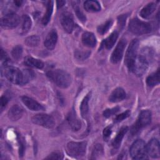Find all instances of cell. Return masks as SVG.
<instances>
[{
  "instance_id": "obj_15",
  "label": "cell",
  "mask_w": 160,
  "mask_h": 160,
  "mask_svg": "<svg viewBox=\"0 0 160 160\" xmlns=\"http://www.w3.org/2000/svg\"><path fill=\"white\" fill-rule=\"evenodd\" d=\"M21 101L27 108L32 111H43L45 109L43 106L29 97L26 96H22Z\"/></svg>"
},
{
  "instance_id": "obj_37",
  "label": "cell",
  "mask_w": 160,
  "mask_h": 160,
  "mask_svg": "<svg viewBox=\"0 0 160 160\" xmlns=\"http://www.w3.org/2000/svg\"><path fill=\"white\" fill-rule=\"evenodd\" d=\"M74 9H75V12H76V14L78 16V18L80 19L81 21L82 22H85L86 20V16L85 15L83 14V12L81 11L80 8L77 6H75L74 7Z\"/></svg>"
},
{
  "instance_id": "obj_35",
  "label": "cell",
  "mask_w": 160,
  "mask_h": 160,
  "mask_svg": "<svg viewBox=\"0 0 160 160\" xmlns=\"http://www.w3.org/2000/svg\"><path fill=\"white\" fill-rule=\"evenodd\" d=\"M119 111V107H115V108H113L112 109H107L104 111L103 115L105 118H108L110 117L111 116L116 114Z\"/></svg>"
},
{
  "instance_id": "obj_7",
  "label": "cell",
  "mask_w": 160,
  "mask_h": 160,
  "mask_svg": "<svg viewBox=\"0 0 160 160\" xmlns=\"http://www.w3.org/2000/svg\"><path fill=\"white\" fill-rule=\"evenodd\" d=\"M86 142H69L67 145L68 152L73 157H82L86 153Z\"/></svg>"
},
{
  "instance_id": "obj_31",
  "label": "cell",
  "mask_w": 160,
  "mask_h": 160,
  "mask_svg": "<svg viewBox=\"0 0 160 160\" xmlns=\"http://www.w3.org/2000/svg\"><path fill=\"white\" fill-rule=\"evenodd\" d=\"M112 24V21L111 20H108L104 24L99 26L97 29L98 33H99L100 34H105L109 30V29L111 27Z\"/></svg>"
},
{
  "instance_id": "obj_21",
  "label": "cell",
  "mask_w": 160,
  "mask_h": 160,
  "mask_svg": "<svg viewBox=\"0 0 160 160\" xmlns=\"http://www.w3.org/2000/svg\"><path fill=\"white\" fill-rule=\"evenodd\" d=\"M118 37V33L117 31H114L112 32L106 39L102 42V47H104L108 49H111L116 42Z\"/></svg>"
},
{
  "instance_id": "obj_43",
  "label": "cell",
  "mask_w": 160,
  "mask_h": 160,
  "mask_svg": "<svg viewBox=\"0 0 160 160\" xmlns=\"http://www.w3.org/2000/svg\"><path fill=\"white\" fill-rule=\"evenodd\" d=\"M14 3L16 4V6H21V4L22 3V1H14Z\"/></svg>"
},
{
  "instance_id": "obj_28",
  "label": "cell",
  "mask_w": 160,
  "mask_h": 160,
  "mask_svg": "<svg viewBox=\"0 0 160 160\" xmlns=\"http://www.w3.org/2000/svg\"><path fill=\"white\" fill-rule=\"evenodd\" d=\"M31 20L28 15H23L22 23V33L25 34L30 29L31 27Z\"/></svg>"
},
{
  "instance_id": "obj_5",
  "label": "cell",
  "mask_w": 160,
  "mask_h": 160,
  "mask_svg": "<svg viewBox=\"0 0 160 160\" xmlns=\"http://www.w3.org/2000/svg\"><path fill=\"white\" fill-rule=\"evenodd\" d=\"M148 65V61L143 56H136L131 68H129V70L136 76H141L147 70Z\"/></svg>"
},
{
  "instance_id": "obj_3",
  "label": "cell",
  "mask_w": 160,
  "mask_h": 160,
  "mask_svg": "<svg viewBox=\"0 0 160 160\" xmlns=\"http://www.w3.org/2000/svg\"><path fill=\"white\" fill-rule=\"evenodd\" d=\"M130 155L134 159H148L145 142L141 139H138L130 148Z\"/></svg>"
},
{
  "instance_id": "obj_42",
  "label": "cell",
  "mask_w": 160,
  "mask_h": 160,
  "mask_svg": "<svg viewBox=\"0 0 160 160\" xmlns=\"http://www.w3.org/2000/svg\"><path fill=\"white\" fill-rule=\"evenodd\" d=\"M57 2V6L58 8H61L62 6H63L64 5V4L66 3V2L64 1H58L56 2Z\"/></svg>"
},
{
  "instance_id": "obj_24",
  "label": "cell",
  "mask_w": 160,
  "mask_h": 160,
  "mask_svg": "<svg viewBox=\"0 0 160 160\" xmlns=\"http://www.w3.org/2000/svg\"><path fill=\"white\" fill-rule=\"evenodd\" d=\"M24 64L28 66L38 69H42L44 67V63L41 61L30 56H28L24 59Z\"/></svg>"
},
{
  "instance_id": "obj_39",
  "label": "cell",
  "mask_w": 160,
  "mask_h": 160,
  "mask_svg": "<svg viewBox=\"0 0 160 160\" xmlns=\"http://www.w3.org/2000/svg\"><path fill=\"white\" fill-rule=\"evenodd\" d=\"M63 158V155L58 153V152H52L50 154L46 159H61Z\"/></svg>"
},
{
  "instance_id": "obj_2",
  "label": "cell",
  "mask_w": 160,
  "mask_h": 160,
  "mask_svg": "<svg viewBox=\"0 0 160 160\" xmlns=\"http://www.w3.org/2000/svg\"><path fill=\"white\" fill-rule=\"evenodd\" d=\"M129 31L137 35L148 34L151 31V26L149 23L140 21L138 18L131 19L129 23Z\"/></svg>"
},
{
  "instance_id": "obj_25",
  "label": "cell",
  "mask_w": 160,
  "mask_h": 160,
  "mask_svg": "<svg viewBox=\"0 0 160 160\" xmlns=\"http://www.w3.org/2000/svg\"><path fill=\"white\" fill-rule=\"evenodd\" d=\"M159 82V69L156 72L152 73L146 79V83L149 86L152 87L157 85Z\"/></svg>"
},
{
  "instance_id": "obj_1",
  "label": "cell",
  "mask_w": 160,
  "mask_h": 160,
  "mask_svg": "<svg viewBox=\"0 0 160 160\" xmlns=\"http://www.w3.org/2000/svg\"><path fill=\"white\" fill-rule=\"evenodd\" d=\"M47 76L56 86L61 88H67L71 83L70 74L62 69H54L47 72Z\"/></svg>"
},
{
  "instance_id": "obj_11",
  "label": "cell",
  "mask_w": 160,
  "mask_h": 160,
  "mask_svg": "<svg viewBox=\"0 0 160 160\" xmlns=\"http://www.w3.org/2000/svg\"><path fill=\"white\" fill-rule=\"evenodd\" d=\"M60 21L63 29L67 32H72L74 26V23L71 13L68 11L63 12L61 15Z\"/></svg>"
},
{
  "instance_id": "obj_34",
  "label": "cell",
  "mask_w": 160,
  "mask_h": 160,
  "mask_svg": "<svg viewBox=\"0 0 160 160\" xmlns=\"http://www.w3.org/2000/svg\"><path fill=\"white\" fill-rule=\"evenodd\" d=\"M24 77V84L28 83L30 80L32 79L34 77V73L32 71L29 69H24L22 71Z\"/></svg>"
},
{
  "instance_id": "obj_30",
  "label": "cell",
  "mask_w": 160,
  "mask_h": 160,
  "mask_svg": "<svg viewBox=\"0 0 160 160\" xmlns=\"http://www.w3.org/2000/svg\"><path fill=\"white\" fill-rule=\"evenodd\" d=\"M91 54L89 51H84L82 49H77L74 52V56L76 59L80 60H84L88 58Z\"/></svg>"
},
{
  "instance_id": "obj_9",
  "label": "cell",
  "mask_w": 160,
  "mask_h": 160,
  "mask_svg": "<svg viewBox=\"0 0 160 160\" xmlns=\"http://www.w3.org/2000/svg\"><path fill=\"white\" fill-rule=\"evenodd\" d=\"M20 22L19 16L13 12L6 14L1 19V25L6 29H12L16 28Z\"/></svg>"
},
{
  "instance_id": "obj_23",
  "label": "cell",
  "mask_w": 160,
  "mask_h": 160,
  "mask_svg": "<svg viewBox=\"0 0 160 160\" xmlns=\"http://www.w3.org/2000/svg\"><path fill=\"white\" fill-rule=\"evenodd\" d=\"M84 9L91 12H98L101 10V6L99 3L96 1H86L84 3Z\"/></svg>"
},
{
  "instance_id": "obj_14",
  "label": "cell",
  "mask_w": 160,
  "mask_h": 160,
  "mask_svg": "<svg viewBox=\"0 0 160 160\" xmlns=\"http://www.w3.org/2000/svg\"><path fill=\"white\" fill-rule=\"evenodd\" d=\"M67 120L71 129L73 131H78L81 128V122L78 119L76 112L72 109L68 115Z\"/></svg>"
},
{
  "instance_id": "obj_22",
  "label": "cell",
  "mask_w": 160,
  "mask_h": 160,
  "mask_svg": "<svg viewBox=\"0 0 160 160\" xmlns=\"http://www.w3.org/2000/svg\"><path fill=\"white\" fill-rule=\"evenodd\" d=\"M156 5L154 2L148 3L140 11V16L144 19L148 18L155 11Z\"/></svg>"
},
{
  "instance_id": "obj_8",
  "label": "cell",
  "mask_w": 160,
  "mask_h": 160,
  "mask_svg": "<svg viewBox=\"0 0 160 160\" xmlns=\"http://www.w3.org/2000/svg\"><path fill=\"white\" fill-rule=\"evenodd\" d=\"M31 121L34 124L48 129H51L55 125L54 118L51 116L46 114H36L32 117Z\"/></svg>"
},
{
  "instance_id": "obj_36",
  "label": "cell",
  "mask_w": 160,
  "mask_h": 160,
  "mask_svg": "<svg viewBox=\"0 0 160 160\" xmlns=\"http://www.w3.org/2000/svg\"><path fill=\"white\" fill-rule=\"evenodd\" d=\"M130 115V111L129 110L126 111L125 112L118 115L117 116H116V118H114V122H118L120 121H122V120H124V119L127 118L128 117H129V116Z\"/></svg>"
},
{
  "instance_id": "obj_6",
  "label": "cell",
  "mask_w": 160,
  "mask_h": 160,
  "mask_svg": "<svg viewBox=\"0 0 160 160\" xmlns=\"http://www.w3.org/2000/svg\"><path fill=\"white\" fill-rule=\"evenodd\" d=\"M151 119V113L149 110H143L142 111L138 117V119L136 122L132 127L131 134L132 135L136 134L139 129L148 125Z\"/></svg>"
},
{
  "instance_id": "obj_16",
  "label": "cell",
  "mask_w": 160,
  "mask_h": 160,
  "mask_svg": "<svg viewBox=\"0 0 160 160\" xmlns=\"http://www.w3.org/2000/svg\"><path fill=\"white\" fill-rule=\"evenodd\" d=\"M58 40V34L55 29L50 31L46 36L44 41V46L48 49H53L56 44Z\"/></svg>"
},
{
  "instance_id": "obj_32",
  "label": "cell",
  "mask_w": 160,
  "mask_h": 160,
  "mask_svg": "<svg viewBox=\"0 0 160 160\" xmlns=\"http://www.w3.org/2000/svg\"><path fill=\"white\" fill-rule=\"evenodd\" d=\"M103 154V148L101 144H97L94 146L92 152V158L96 159Z\"/></svg>"
},
{
  "instance_id": "obj_17",
  "label": "cell",
  "mask_w": 160,
  "mask_h": 160,
  "mask_svg": "<svg viewBox=\"0 0 160 160\" xmlns=\"http://www.w3.org/2000/svg\"><path fill=\"white\" fill-rule=\"evenodd\" d=\"M22 114L23 109L18 104L13 105L8 111V117L13 121L19 119L22 117Z\"/></svg>"
},
{
  "instance_id": "obj_27",
  "label": "cell",
  "mask_w": 160,
  "mask_h": 160,
  "mask_svg": "<svg viewBox=\"0 0 160 160\" xmlns=\"http://www.w3.org/2000/svg\"><path fill=\"white\" fill-rule=\"evenodd\" d=\"M90 98V94H87L85 98L83 99L81 103L80 106V110H81V115L83 118H85L89 110V106H88V102Z\"/></svg>"
},
{
  "instance_id": "obj_33",
  "label": "cell",
  "mask_w": 160,
  "mask_h": 160,
  "mask_svg": "<svg viewBox=\"0 0 160 160\" xmlns=\"http://www.w3.org/2000/svg\"><path fill=\"white\" fill-rule=\"evenodd\" d=\"M22 48L19 45L15 46L12 49L11 52V55L12 58L16 60L19 59L22 56Z\"/></svg>"
},
{
  "instance_id": "obj_12",
  "label": "cell",
  "mask_w": 160,
  "mask_h": 160,
  "mask_svg": "<svg viewBox=\"0 0 160 160\" xmlns=\"http://www.w3.org/2000/svg\"><path fill=\"white\" fill-rule=\"evenodd\" d=\"M126 45V41L125 39H122L118 42L115 49L113 51L111 57V61L112 63H118L121 60Z\"/></svg>"
},
{
  "instance_id": "obj_10",
  "label": "cell",
  "mask_w": 160,
  "mask_h": 160,
  "mask_svg": "<svg viewBox=\"0 0 160 160\" xmlns=\"http://www.w3.org/2000/svg\"><path fill=\"white\" fill-rule=\"evenodd\" d=\"M139 47V41L138 39H133L126 51V56H125V63L128 69L131 68L133 61L134 60L135 58L137 56V52H138V49Z\"/></svg>"
},
{
  "instance_id": "obj_19",
  "label": "cell",
  "mask_w": 160,
  "mask_h": 160,
  "mask_svg": "<svg viewBox=\"0 0 160 160\" xmlns=\"http://www.w3.org/2000/svg\"><path fill=\"white\" fill-rule=\"evenodd\" d=\"M82 42L85 46L93 48L96 44V39L92 32H86L82 36Z\"/></svg>"
},
{
  "instance_id": "obj_40",
  "label": "cell",
  "mask_w": 160,
  "mask_h": 160,
  "mask_svg": "<svg viewBox=\"0 0 160 160\" xmlns=\"http://www.w3.org/2000/svg\"><path fill=\"white\" fill-rule=\"evenodd\" d=\"M19 156L22 157L24 154V149H25V146H24V142L22 138L19 139Z\"/></svg>"
},
{
  "instance_id": "obj_26",
  "label": "cell",
  "mask_w": 160,
  "mask_h": 160,
  "mask_svg": "<svg viewBox=\"0 0 160 160\" xmlns=\"http://www.w3.org/2000/svg\"><path fill=\"white\" fill-rule=\"evenodd\" d=\"M52 3H53L52 1L48 2V4L46 5V12L42 19V23L44 25H46L49 22L51 19V16L52 12V7H53Z\"/></svg>"
},
{
  "instance_id": "obj_41",
  "label": "cell",
  "mask_w": 160,
  "mask_h": 160,
  "mask_svg": "<svg viewBox=\"0 0 160 160\" xmlns=\"http://www.w3.org/2000/svg\"><path fill=\"white\" fill-rule=\"evenodd\" d=\"M8 100L6 97L2 96L1 98V111L6 107V104H8Z\"/></svg>"
},
{
  "instance_id": "obj_13",
  "label": "cell",
  "mask_w": 160,
  "mask_h": 160,
  "mask_svg": "<svg viewBox=\"0 0 160 160\" xmlns=\"http://www.w3.org/2000/svg\"><path fill=\"white\" fill-rule=\"evenodd\" d=\"M146 152L152 158H159L160 157L159 142L157 139H152L148 144L146 145Z\"/></svg>"
},
{
  "instance_id": "obj_18",
  "label": "cell",
  "mask_w": 160,
  "mask_h": 160,
  "mask_svg": "<svg viewBox=\"0 0 160 160\" xmlns=\"http://www.w3.org/2000/svg\"><path fill=\"white\" fill-rule=\"evenodd\" d=\"M126 98V92L121 88L115 89L109 96V101L112 102H117L123 100Z\"/></svg>"
},
{
  "instance_id": "obj_20",
  "label": "cell",
  "mask_w": 160,
  "mask_h": 160,
  "mask_svg": "<svg viewBox=\"0 0 160 160\" xmlns=\"http://www.w3.org/2000/svg\"><path fill=\"white\" fill-rule=\"evenodd\" d=\"M128 130V128L127 126L123 127L119 130V131L117 134L116 136L114 139L112 143V146L114 150H117L119 148L120 144L122 141V139L124 138V134L127 132Z\"/></svg>"
},
{
  "instance_id": "obj_29",
  "label": "cell",
  "mask_w": 160,
  "mask_h": 160,
  "mask_svg": "<svg viewBox=\"0 0 160 160\" xmlns=\"http://www.w3.org/2000/svg\"><path fill=\"white\" fill-rule=\"evenodd\" d=\"M40 39L38 36L32 35L28 37L25 40V44L30 47H34L38 45Z\"/></svg>"
},
{
  "instance_id": "obj_4",
  "label": "cell",
  "mask_w": 160,
  "mask_h": 160,
  "mask_svg": "<svg viewBox=\"0 0 160 160\" xmlns=\"http://www.w3.org/2000/svg\"><path fill=\"white\" fill-rule=\"evenodd\" d=\"M4 75L11 82L16 84L24 85L22 71L19 70L18 68L11 66H6L4 68Z\"/></svg>"
},
{
  "instance_id": "obj_38",
  "label": "cell",
  "mask_w": 160,
  "mask_h": 160,
  "mask_svg": "<svg viewBox=\"0 0 160 160\" xmlns=\"http://www.w3.org/2000/svg\"><path fill=\"white\" fill-rule=\"evenodd\" d=\"M111 131H112L111 126H106L104 129L103 132H102V134H103V138H104V140L107 141L109 139V136L111 134Z\"/></svg>"
}]
</instances>
